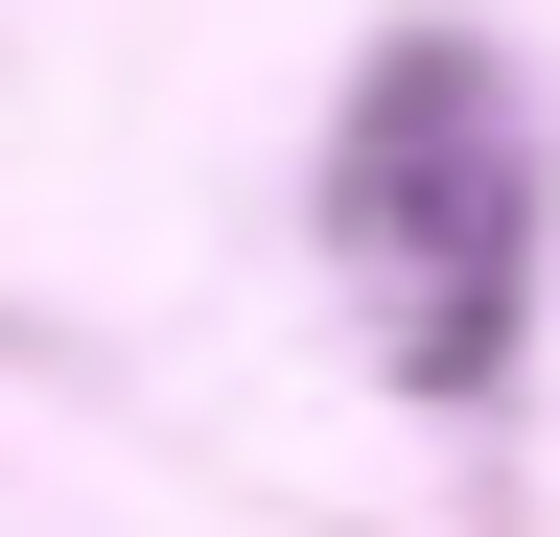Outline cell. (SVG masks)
Returning a JSON list of instances; mask_svg holds the SVG:
<instances>
[{"label":"cell","mask_w":560,"mask_h":537,"mask_svg":"<svg viewBox=\"0 0 560 537\" xmlns=\"http://www.w3.org/2000/svg\"><path fill=\"white\" fill-rule=\"evenodd\" d=\"M327 257H350V304H374V351L420 397H490L514 304H537V94L490 47H397L327 141Z\"/></svg>","instance_id":"1"}]
</instances>
